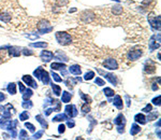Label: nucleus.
<instances>
[{
	"mask_svg": "<svg viewBox=\"0 0 161 140\" xmlns=\"http://www.w3.org/2000/svg\"><path fill=\"white\" fill-rule=\"evenodd\" d=\"M55 37L57 42L59 44H61V46H69L72 42L71 36L68 33H66V31H57V33H55Z\"/></svg>",
	"mask_w": 161,
	"mask_h": 140,
	"instance_id": "1",
	"label": "nucleus"
},
{
	"mask_svg": "<svg viewBox=\"0 0 161 140\" xmlns=\"http://www.w3.org/2000/svg\"><path fill=\"white\" fill-rule=\"evenodd\" d=\"M33 76L36 77L37 79H39L40 81H42V83L44 85L46 84H49V74L47 71H45L44 69L42 68V67H39V68H37L33 71Z\"/></svg>",
	"mask_w": 161,
	"mask_h": 140,
	"instance_id": "2",
	"label": "nucleus"
},
{
	"mask_svg": "<svg viewBox=\"0 0 161 140\" xmlns=\"http://www.w3.org/2000/svg\"><path fill=\"white\" fill-rule=\"evenodd\" d=\"M38 30L41 35H44V33H51L53 30V27L52 25H49V21L46 20H41V21L38 23Z\"/></svg>",
	"mask_w": 161,
	"mask_h": 140,
	"instance_id": "3",
	"label": "nucleus"
},
{
	"mask_svg": "<svg viewBox=\"0 0 161 140\" xmlns=\"http://www.w3.org/2000/svg\"><path fill=\"white\" fill-rule=\"evenodd\" d=\"M160 16L158 15V16H156L154 13H150L149 14V16H148V22H149V24H150V26H151V28L153 29H155V30H158V31H160Z\"/></svg>",
	"mask_w": 161,
	"mask_h": 140,
	"instance_id": "4",
	"label": "nucleus"
},
{
	"mask_svg": "<svg viewBox=\"0 0 161 140\" xmlns=\"http://www.w3.org/2000/svg\"><path fill=\"white\" fill-rule=\"evenodd\" d=\"M143 55V51L140 47H134V49L130 50V51L128 52V54H127V57H128L129 60H132V62H134V60L139 59L140 57Z\"/></svg>",
	"mask_w": 161,
	"mask_h": 140,
	"instance_id": "5",
	"label": "nucleus"
},
{
	"mask_svg": "<svg viewBox=\"0 0 161 140\" xmlns=\"http://www.w3.org/2000/svg\"><path fill=\"white\" fill-rule=\"evenodd\" d=\"M160 47V35H154L149 40V50L153 52L154 50H157Z\"/></svg>",
	"mask_w": 161,
	"mask_h": 140,
	"instance_id": "6",
	"label": "nucleus"
},
{
	"mask_svg": "<svg viewBox=\"0 0 161 140\" xmlns=\"http://www.w3.org/2000/svg\"><path fill=\"white\" fill-rule=\"evenodd\" d=\"M98 72L100 74H103V77H105V79L111 83V84L117 85V83H118V80H117V77L116 76H114V74H112V73H108V72H104V71H102V70H100V69H98Z\"/></svg>",
	"mask_w": 161,
	"mask_h": 140,
	"instance_id": "7",
	"label": "nucleus"
},
{
	"mask_svg": "<svg viewBox=\"0 0 161 140\" xmlns=\"http://www.w3.org/2000/svg\"><path fill=\"white\" fill-rule=\"evenodd\" d=\"M65 113L67 114L69 119L78 116V109H76V107L74 105H67L65 108Z\"/></svg>",
	"mask_w": 161,
	"mask_h": 140,
	"instance_id": "8",
	"label": "nucleus"
},
{
	"mask_svg": "<svg viewBox=\"0 0 161 140\" xmlns=\"http://www.w3.org/2000/svg\"><path fill=\"white\" fill-rule=\"evenodd\" d=\"M103 66L105 67L106 69H110V70L118 69V64H117V62L114 58H108V59H106L105 62L103 63Z\"/></svg>",
	"mask_w": 161,
	"mask_h": 140,
	"instance_id": "9",
	"label": "nucleus"
},
{
	"mask_svg": "<svg viewBox=\"0 0 161 140\" xmlns=\"http://www.w3.org/2000/svg\"><path fill=\"white\" fill-rule=\"evenodd\" d=\"M23 81H24L28 86H31L32 89H38L37 82H36V81L33 80L32 77L29 76V74H25V76H23Z\"/></svg>",
	"mask_w": 161,
	"mask_h": 140,
	"instance_id": "10",
	"label": "nucleus"
},
{
	"mask_svg": "<svg viewBox=\"0 0 161 140\" xmlns=\"http://www.w3.org/2000/svg\"><path fill=\"white\" fill-rule=\"evenodd\" d=\"M41 59L43 60L44 63H49L54 57V53L51 51H42L40 54Z\"/></svg>",
	"mask_w": 161,
	"mask_h": 140,
	"instance_id": "11",
	"label": "nucleus"
},
{
	"mask_svg": "<svg viewBox=\"0 0 161 140\" xmlns=\"http://www.w3.org/2000/svg\"><path fill=\"white\" fill-rule=\"evenodd\" d=\"M144 72L145 73H148V74H150V73H154V72L156 71V65L154 64L151 60H147L146 63H145V65H144Z\"/></svg>",
	"mask_w": 161,
	"mask_h": 140,
	"instance_id": "12",
	"label": "nucleus"
},
{
	"mask_svg": "<svg viewBox=\"0 0 161 140\" xmlns=\"http://www.w3.org/2000/svg\"><path fill=\"white\" fill-rule=\"evenodd\" d=\"M114 124L117 126H121V127H125V125H126V117L122 113H119L118 116L115 117L114 120Z\"/></svg>",
	"mask_w": 161,
	"mask_h": 140,
	"instance_id": "13",
	"label": "nucleus"
},
{
	"mask_svg": "<svg viewBox=\"0 0 161 140\" xmlns=\"http://www.w3.org/2000/svg\"><path fill=\"white\" fill-rule=\"evenodd\" d=\"M111 103H112L113 105H114L115 107H116L117 109H119V110H121L122 107H124V103H122V99H121V97L119 96V95H116V96L114 97V99H113Z\"/></svg>",
	"mask_w": 161,
	"mask_h": 140,
	"instance_id": "14",
	"label": "nucleus"
},
{
	"mask_svg": "<svg viewBox=\"0 0 161 140\" xmlns=\"http://www.w3.org/2000/svg\"><path fill=\"white\" fill-rule=\"evenodd\" d=\"M8 49H9V54H10V56H12V57H19L20 53H22L20 49L17 46H9Z\"/></svg>",
	"mask_w": 161,
	"mask_h": 140,
	"instance_id": "15",
	"label": "nucleus"
},
{
	"mask_svg": "<svg viewBox=\"0 0 161 140\" xmlns=\"http://www.w3.org/2000/svg\"><path fill=\"white\" fill-rule=\"evenodd\" d=\"M69 72L71 74H74V76H80L82 73V69L80 65H72V66L69 67Z\"/></svg>",
	"mask_w": 161,
	"mask_h": 140,
	"instance_id": "16",
	"label": "nucleus"
},
{
	"mask_svg": "<svg viewBox=\"0 0 161 140\" xmlns=\"http://www.w3.org/2000/svg\"><path fill=\"white\" fill-rule=\"evenodd\" d=\"M134 121L137 122V123H140V124H142V125H145L146 122H147V120H146V116H145L143 113H139V114H137V116H134Z\"/></svg>",
	"mask_w": 161,
	"mask_h": 140,
	"instance_id": "17",
	"label": "nucleus"
},
{
	"mask_svg": "<svg viewBox=\"0 0 161 140\" xmlns=\"http://www.w3.org/2000/svg\"><path fill=\"white\" fill-rule=\"evenodd\" d=\"M68 119H69V117H68V116L66 113H59L56 116H54L52 121L53 122H62V121H67Z\"/></svg>",
	"mask_w": 161,
	"mask_h": 140,
	"instance_id": "18",
	"label": "nucleus"
},
{
	"mask_svg": "<svg viewBox=\"0 0 161 140\" xmlns=\"http://www.w3.org/2000/svg\"><path fill=\"white\" fill-rule=\"evenodd\" d=\"M140 132H141V127H140V125H138L137 123L132 124L131 129H130V134L132 135V136H135V135H138Z\"/></svg>",
	"mask_w": 161,
	"mask_h": 140,
	"instance_id": "19",
	"label": "nucleus"
},
{
	"mask_svg": "<svg viewBox=\"0 0 161 140\" xmlns=\"http://www.w3.org/2000/svg\"><path fill=\"white\" fill-rule=\"evenodd\" d=\"M71 98H72V94H70L69 92H67V91L62 92V97H61V101H62V103H68L70 100H71Z\"/></svg>",
	"mask_w": 161,
	"mask_h": 140,
	"instance_id": "20",
	"label": "nucleus"
},
{
	"mask_svg": "<svg viewBox=\"0 0 161 140\" xmlns=\"http://www.w3.org/2000/svg\"><path fill=\"white\" fill-rule=\"evenodd\" d=\"M0 21L4 22V23H9L11 21V15L6 12L0 13Z\"/></svg>",
	"mask_w": 161,
	"mask_h": 140,
	"instance_id": "21",
	"label": "nucleus"
},
{
	"mask_svg": "<svg viewBox=\"0 0 161 140\" xmlns=\"http://www.w3.org/2000/svg\"><path fill=\"white\" fill-rule=\"evenodd\" d=\"M51 68L53 70H61V69H66L67 67H66V65L62 64V63H53V64L51 65Z\"/></svg>",
	"mask_w": 161,
	"mask_h": 140,
	"instance_id": "22",
	"label": "nucleus"
},
{
	"mask_svg": "<svg viewBox=\"0 0 161 140\" xmlns=\"http://www.w3.org/2000/svg\"><path fill=\"white\" fill-rule=\"evenodd\" d=\"M33 92L31 89H26L24 92H23V99L24 100H27V99H30V97L32 96Z\"/></svg>",
	"mask_w": 161,
	"mask_h": 140,
	"instance_id": "23",
	"label": "nucleus"
},
{
	"mask_svg": "<svg viewBox=\"0 0 161 140\" xmlns=\"http://www.w3.org/2000/svg\"><path fill=\"white\" fill-rule=\"evenodd\" d=\"M36 120L39 122L43 128H47V127H49V124H47V122L45 121L44 119H43L42 116H40V114H39V116H36Z\"/></svg>",
	"mask_w": 161,
	"mask_h": 140,
	"instance_id": "24",
	"label": "nucleus"
},
{
	"mask_svg": "<svg viewBox=\"0 0 161 140\" xmlns=\"http://www.w3.org/2000/svg\"><path fill=\"white\" fill-rule=\"evenodd\" d=\"M6 90H8V92L11 95H15L16 94V84L15 83H9Z\"/></svg>",
	"mask_w": 161,
	"mask_h": 140,
	"instance_id": "25",
	"label": "nucleus"
},
{
	"mask_svg": "<svg viewBox=\"0 0 161 140\" xmlns=\"http://www.w3.org/2000/svg\"><path fill=\"white\" fill-rule=\"evenodd\" d=\"M55 57L57 58V59H60V60H63V62H68L69 60V58L67 57V55H66L65 53H61L60 51H58L57 53H56Z\"/></svg>",
	"mask_w": 161,
	"mask_h": 140,
	"instance_id": "26",
	"label": "nucleus"
},
{
	"mask_svg": "<svg viewBox=\"0 0 161 140\" xmlns=\"http://www.w3.org/2000/svg\"><path fill=\"white\" fill-rule=\"evenodd\" d=\"M52 89H53V92H54V94H55L56 96H59V95L61 94V87L59 86V85L52 83Z\"/></svg>",
	"mask_w": 161,
	"mask_h": 140,
	"instance_id": "27",
	"label": "nucleus"
},
{
	"mask_svg": "<svg viewBox=\"0 0 161 140\" xmlns=\"http://www.w3.org/2000/svg\"><path fill=\"white\" fill-rule=\"evenodd\" d=\"M33 103L31 100H29V99H27V100H24L22 103V107L24 108V109H30V108H32Z\"/></svg>",
	"mask_w": 161,
	"mask_h": 140,
	"instance_id": "28",
	"label": "nucleus"
},
{
	"mask_svg": "<svg viewBox=\"0 0 161 140\" xmlns=\"http://www.w3.org/2000/svg\"><path fill=\"white\" fill-rule=\"evenodd\" d=\"M30 46L32 47H42V49H45L47 46L46 42H32L30 43Z\"/></svg>",
	"mask_w": 161,
	"mask_h": 140,
	"instance_id": "29",
	"label": "nucleus"
},
{
	"mask_svg": "<svg viewBox=\"0 0 161 140\" xmlns=\"http://www.w3.org/2000/svg\"><path fill=\"white\" fill-rule=\"evenodd\" d=\"M65 83L68 87H73L74 85L76 84V80H74V79H72V78H68L67 80L65 81Z\"/></svg>",
	"mask_w": 161,
	"mask_h": 140,
	"instance_id": "30",
	"label": "nucleus"
},
{
	"mask_svg": "<svg viewBox=\"0 0 161 140\" xmlns=\"http://www.w3.org/2000/svg\"><path fill=\"white\" fill-rule=\"evenodd\" d=\"M112 12L114 13L115 15H121L122 13V8L121 6H114L112 9Z\"/></svg>",
	"mask_w": 161,
	"mask_h": 140,
	"instance_id": "31",
	"label": "nucleus"
},
{
	"mask_svg": "<svg viewBox=\"0 0 161 140\" xmlns=\"http://www.w3.org/2000/svg\"><path fill=\"white\" fill-rule=\"evenodd\" d=\"M80 97L82 99H83L85 103H91V97H89L88 95H86V94H84L83 92H80Z\"/></svg>",
	"mask_w": 161,
	"mask_h": 140,
	"instance_id": "32",
	"label": "nucleus"
},
{
	"mask_svg": "<svg viewBox=\"0 0 161 140\" xmlns=\"http://www.w3.org/2000/svg\"><path fill=\"white\" fill-rule=\"evenodd\" d=\"M94 77H95V72L94 71H88V72H86V73L84 74V80H86V81L92 80Z\"/></svg>",
	"mask_w": 161,
	"mask_h": 140,
	"instance_id": "33",
	"label": "nucleus"
},
{
	"mask_svg": "<svg viewBox=\"0 0 161 140\" xmlns=\"http://www.w3.org/2000/svg\"><path fill=\"white\" fill-rule=\"evenodd\" d=\"M81 110H82V112H83L84 114H86V113H89L90 112V106H89V103H84L83 106H82V108H81Z\"/></svg>",
	"mask_w": 161,
	"mask_h": 140,
	"instance_id": "34",
	"label": "nucleus"
},
{
	"mask_svg": "<svg viewBox=\"0 0 161 140\" xmlns=\"http://www.w3.org/2000/svg\"><path fill=\"white\" fill-rule=\"evenodd\" d=\"M103 93L105 94V96H108V97H112L115 95V92L113 91L112 89H110V87H105V89L103 90Z\"/></svg>",
	"mask_w": 161,
	"mask_h": 140,
	"instance_id": "35",
	"label": "nucleus"
},
{
	"mask_svg": "<svg viewBox=\"0 0 161 140\" xmlns=\"http://www.w3.org/2000/svg\"><path fill=\"white\" fill-rule=\"evenodd\" d=\"M159 114L157 113V112H148V116L146 117V120H148V121H154V120H156L158 117Z\"/></svg>",
	"mask_w": 161,
	"mask_h": 140,
	"instance_id": "36",
	"label": "nucleus"
},
{
	"mask_svg": "<svg viewBox=\"0 0 161 140\" xmlns=\"http://www.w3.org/2000/svg\"><path fill=\"white\" fill-rule=\"evenodd\" d=\"M29 119V113L27 111H24L19 114V121H26Z\"/></svg>",
	"mask_w": 161,
	"mask_h": 140,
	"instance_id": "37",
	"label": "nucleus"
},
{
	"mask_svg": "<svg viewBox=\"0 0 161 140\" xmlns=\"http://www.w3.org/2000/svg\"><path fill=\"white\" fill-rule=\"evenodd\" d=\"M88 120H89V122H90V127H89V130H88V133H91V130H92V128H94V126L96 125L97 124V121H95L94 119H92L91 116H88Z\"/></svg>",
	"mask_w": 161,
	"mask_h": 140,
	"instance_id": "38",
	"label": "nucleus"
},
{
	"mask_svg": "<svg viewBox=\"0 0 161 140\" xmlns=\"http://www.w3.org/2000/svg\"><path fill=\"white\" fill-rule=\"evenodd\" d=\"M19 138V139H27V138H28V135H27L26 130H25V129H22V130H20Z\"/></svg>",
	"mask_w": 161,
	"mask_h": 140,
	"instance_id": "39",
	"label": "nucleus"
},
{
	"mask_svg": "<svg viewBox=\"0 0 161 140\" xmlns=\"http://www.w3.org/2000/svg\"><path fill=\"white\" fill-rule=\"evenodd\" d=\"M160 101H161V96L159 95L158 97H156V98H154L153 100H151V103H153V105L155 106H160Z\"/></svg>",
	"mask_w": 161,
	"mask_h": 140,
	"instance_id": "40",
	"label": "nucleus"
},
{
	"mask_svg": "<svg viewBox=\"0 0 161 140\" xmlns=\"http://www.w3.org/2000/svg\"><path fill=\"white\" fill-rule=\"evenodd\" d=\"M95 83H96L97 85H99V86H104V85H105L104 80H102L101 78H97L96 80H95Z\"/></svg>",
	"mask_w": 161,
	"mask_h": 140,
	"instance_id": "41",
	"label": "nucleus"
},
{
	"mask_svg": "<svg viewBox=\"0 0 161 140\" xmlns=\"http://www.w3.org/2000/svg\"><path fill=\"white\" fill-rule=\"evenodd\" d=\"M22 53L24 54L25 56H30V55H32V54H33V52L31 51L30 49H23Z\"/></svg>",
	"mask_w": 161,
	"mask_h": 140,
	"instance_id": "42",
	"label": "nucleus"
},
{
	"mask_svg": "<svg viewBox=\"0 0 161 140\" xmlns=\"http://www.w3.org/2000/svg\"><path fill=\"white\" fill-rule=\"evenodd\" d=\"M25 126H26V127L28 128V129L30 130L31 133H35L36 132V127L31 123H25Z\"/></svg>",
	"mask_w": 161,
	"mask_h": 140,
	"instance_id": "43",
	"label": "nucleus"
},
{
	"mask_svg": "<svg viewBox=\"0 0 161 140\" xmlns=\"http://www.w3.org/2000/svg\"><path fill=\"white\" fill-rule=\"evenodd\" d=\"M52 78H53L56 82H61V81H62V79H61L57 73H55V72H52Z\"/></svg>",
	"mask_w": 161,
	"mask_h": 140,
	"instance_id": "44",
	"label": "nucleus"
},
{
	"mask_svg": "<svg viewBox=\"0 0 161 140\" xmlns=\"http://www.w3.org/2000/svg\"><path fill=\"white\" fill-rule=\"evenodd\" d=\"M151 110H153V106H151V105H146V107L143 108L142 111L143 112H146V113H148V112H150Z\"/></svg>",
	"mask_w": 161,
	"mask_h": 140,
	"instance_id": "45",
	"label": "nucleus"
},
{
	"mask_svg": "<svg viewBox=\"0 0 161 140\" xmlns=\"http://www.w3.org/2000/svg\"><path fill=\"white\" fill-rule=\"evenodd\" d=\"M67 3H68V0H57V2H56V4H57L58 7H63Z\"/></svg>",
	"mask_w": 161,
	"mask_h": 140,
	"instance_id": "46",
	"label": "nucleus"
},
{
	"mask_svg": "<svg viewBox=\"0 0 161 140\" xmlns=\"http://www.w3.org/2000/svg\"><path fill=\"white\" fill-rule=\"evenodd\" d=\"M43 135V130H40V132H38L37 134H35L32 136V139H40L41 137H42Z\"/></svg>",
	"mask_w": 161,
	"mask_h": 140,
	"instance_id": "47",
	"label": "nucleus"
},
{
	"mask_svg": "<svg viewBox=\"0 0 161 140\" xmlns=\"http://www.w3.org/2000/svg\"><path fill=\"white\" fill-rule=\"evenodd\" d=\"M67 121H68V123H67L68 127L72 128V127H74V126H75V123H74V121H72V120H69V119H68Z\"/></svg>",
	"mask_w": 161,
	"mask_h": 140,
	"instance_id": "48",
	"label": "nucleus"
},
{
	"mask_svg": "<svg viewBox=\"0 0 161 140\" xmlns=\"http://www.w3.org/2000/svg\"><path fill=\"white\" fill-rule=\"evenodd\" d=\"M66 130V126L63 125V124H61V125L58 126V132H59V134H63Z\"/></svg>",
	"mask_w": 161,
	"mask_h": 140,
	"instance_id": "49",
	"label": "nucleus"
},
{
	"mask_svg": "<svg viewBox=\"0 0 161 140\" xmlns=\"http://www.w3.org/2000/svg\"><path fill=\"white\" fill-rule=\"evenodd\" d=\"M49 105H52V99H51V98H47V99H45V101H44V105H43V107H44V108H46Z\"/></svg>",
	"mask_w": 161,
	"mask_h": 140,
	"instance_id": "50",
	"label": "nucleus"
},
{
	"mask_svg": "<svg viewBox=\"0 0 161 140\" xmlns=\"http://www.w3.org/2000/svg\"><path fill=\"white\" fill-rule=\"evenodd\" d=\"M53 111H55V108H49V109L45 110V116H49Z\"/></svg>",
	"mask_w": 161,
	"mask_h": 140,
	"instance_id": "51",
	"label": "nucleus"
},
{
	"mask_svg": "<svg viewBox=\"0 0 161 140\" xmlns=\"http://www.w3.org/2000/svg\"><path fill=\"white\" fill-rule=\"evenodd\" d=\"M159 83L160 82H154L153 83V86H151V89H153V91H157L158 89H159V86H158V85H159Z\"/></svg>",
	"mask_w": 161,
	"mask_h": 140,
	"instance_id": "52",
	"label": "nucleus"
},
{
	"mask_svg": "<svg viewBox=\"0 0 161 140\" xmlns=\"http://www.w3.org/2000/svg\"><path fill=\"white\" fill-rule=\"evenodd\" d=\"M19 92H20V93H23V92L26 90V89H25V86H24V84H23L22 82H19Z\"/></svg>",
	"mask_w": 161,
	"mask_h": 140,
	"instance_id": "53",
	"label": "nucleus"
},
{
	"mask_svg": "<svg viewBox=\"0 0 161 140\" xmlns=\"http://www.w3.org/2000/svg\"><path fill=\"white\" fill-rule=\"evenodd\" d=\"M4 99H6V95H4L3 93H0V103H2Z\"/></svg>",
	"mask_w": 161,
	"mask_h": 140,
	"instance_id": "54",
	"label": "nucleus"
},
{
	"mask_svg": "<svg viewBox=\"0 0 161 140\" xmlns=\"http://www.w3.org/2000/svg\"><path fill=\"white\" fill-rule=\"evenodd\" d=\"M126 99H127V106H128V107H130V105H131V103H130V97H129L128 95H126Z\"/></svg>",
	"mask_w": 161,
	"mask_h": 140,
	"instance_id": "55",
	"label": "nucleus"
},
{
	"mask_svg": "<svg viewBox=\"0 0 161 140\" xmlns=\"http://www.w3.org/2000/svg\"><path fill=\"white\" fill-rule=\"evenodd\" d=\"M26 37H27V38H30V39H38V38H39V36H37V35H35V36H29V35H27Z\"/></svg>",
	"mask_w": 161,
	"mask_h": 140,
	"instance_id": "56",
	"label": "nucleus"
},
{
	"mask_svg": "<svg viewBox=\"0 0 161 140\" xmlns=\"http://www.w3.org/2000/svg\"><path fill=\"white\" fill-rule=\"evenodd\" d=\"M2 137H3V138L4 139H8V138H10V135H8V134H3V135H2Z\"/></svg>",
	"mask_w": 161,
	"mask_h": 140,
	"instance_id": "57",
	"label": "nucleus"
},
{
	"mask_svg": "<svg viewBox=\"0 0 161 140\" xmlns=\"http://www.w3.org/2000/svg\"><path fill=\"white\" fill-rule=\"evenodd\" d=\"M75 11H76V9L73 8V9H71V10H70V13H71V12H75Z\"/></svg>",
	"mask_w": 161,
	"mask_h": 140,
	"instance_id": "58",
	"label": "nucleus"
},
{
	"mask_svg": "<svg viewBox=\"0 0 161 140\" xmlns=\"http://www.w3.org/2000/svg\"><path fill=\"white\" fill-rule=\"evenodd\" d=\"M113 1H116V2H119L121 0H113Z\"/></svg>",
	"mask_w": 161,
	"mask_h": 140,
	"instance_id": "59",
	"label": "nucleus"
}]
</instances>
